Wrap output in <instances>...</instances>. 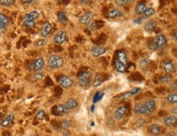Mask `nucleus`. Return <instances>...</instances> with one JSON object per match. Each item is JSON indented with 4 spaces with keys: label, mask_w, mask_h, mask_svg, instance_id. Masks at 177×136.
Segmentation results:
<instances>
[{
    "label": "nucleus",
    "mask_w": 177,
    "mask_h": 136,
    "mask_svg": "<svg viewBox=\"0 0 177 136\" xmlns=\"http://www.w3.org/2000/svg\"><path fill=\"white\" fill-rule=\"evenodd\" d=\"M65 64L64 58L59 55H51L47 60V65L51 69H60Z\"/></svg>",
    "instance_id": "obj_1"
},
{
    "label": "nucleus",
    "mask_w": 177,
    "mask_h": 136,
    "mask_svg": "<svg viewBox=\"0 0 177 136\" xmlns=\"http://www.w3.org/2000/svg\"><path fill=\"white\" fill-rule=\"evenodd\" d=\"M92 73L90 71H85L80 73L78 77V85L81 87H88L90 85V83L92 82Z\"/></svg>",
    "instance_id": "obj_2"
},
{
    "label": "nucleus",
    "mask_w": 177,
    "mask_h": 136,
    "mask_svg": "<svg viewBox=\"0 0 177 136\" xmlns=\"http://www.w3.org/2000/svg\"><path fill=\"white\" fill-rule=\"evenodd\" d=\"M161 68L162 70L166 73V74H172L175 72L176 70V68H175V64L173 63L172 61L168 60V59H166V60H163L162 62H161Z\"/></svg>",
    "instance_id": "obj_3"
},
{
    "label": "nucleus",
    "mask_w": 177,
    "mask_h": 136,
    "mask_svg": "<svg viewBox=\"0 0 177 136\" xmlns=\"http://www.w3.org/2000/svg\"><path fill=\"white\" fill-rule=\"evenodd\" d=\"M154 42L157 46V50H163L166 47L168 44V38L165 34H159L153 39Z\"/></svg>",
    "instance_id": "obj_4"
},
{
    "label": "nucleus",
    "mask_w": 177,
    "mask_h": 136,
    "mask_svg": "<svg viewBox=\"0 0 177 136\" xmlns=\"http://www.w3.org/2000/svg\"><path fill=\"white\" fill-rule=\"evenodd\" d=\"M145 108V116H150L153 114L156 108V101L153 99L147 100L145 103H143Z\"/></svg>",
    "instance_id": "obj_5"
},
{
    "label": "nucleus",
    "mask_w": 177,
    "mask_h": 136,
    "mask_svg": "<svg viewBox=\"0 0 177 136\" xmlns=\"http://www.w3.org/2000/svg\"><path fill=\"white\" fill-rule=\"evenodd\" d=\"M141 91V87H134L133 89L126 91V92H124L121 95H119L117 99L119 100H128L130 98H132L133 96L136 95L137 94Z\"/></svg>",
    "instance_id": "obj_6"
},
{
    "label": "nucleus",
    "mask_w": 177,
    "mask_h": 136,
    "mask_svg": "<svg viewBox=\"0 0 177 136\" xmlns=\"http://www.w3.org/2000/svg\"><path fill=\"white\" fill-rule=\"evenodd\" d=\"M58 83L61 87L65 88V89H70L73 86V80L70 76L63 75L58 79Z\"/></svg>",
    "instance_id": "obj_7"
},
{
    "label": "nucleus",
    "mask_w": 177,
    "mask_h": 136,
    "mask_svg": "<svg viewBox=\"0 0 177 136\" xmlns=\"http://www.w3.org/2000/svg\"><path fill=\"white\" fill-rule=\"evenodd\" d=\"M67 34L65 30H60L53 37V42L56 45H61L66 41Z\"/></svg>",
    "instance_id": "obj_8"
},
{
    "label": "nucleus",
    "mask_w": 177,
    "mask_h": 136,
    "mask_svg": "<svg viewBox=\"0 0 177 136\" xmlns=\"http://www.w3.org/2000/svg\"><path fill=\"white\" fill-rule=\"evenodd\" d=\"M95 14L92 12H86L78 18V23L82 24H90L92 20L94 19Z\"/></svg>",
    "instance_id": "obj_9"
},
{
    "label": "nucleus",
    "mask_w": 177,
    "mask_h": 136,
    "mask_svg": "<svg viewBox=\"0 0 177 136\" xmlns=\"http://www.w3.org/2000/svg\"><path fill=\"white\" fill-rule=\"evenodd\" d=\"M127 112H128V108H126V106H124V105L120 106L117 108L115 112H114V118L117 121H121V120L123 119Z\"/></svg>",
    "instance_id": "obj_10"
},
{
    "label": "nucleus",
    "mask_w": 177,
    "mask_h": 136,
    "mask_svg": "<svg viewBox=\"0 0 177 136\" xmlns=\"http://www.w3.org/2000/svg\"><path fill=\"white\" fill-rule=\"evenodd\" d=\"M149 133L153 136H159L163 133V127L158 124H151L148 127Z\"/></svg>",
    "instance_id": "obj_11"
},
{
    "label": "nucleus",
    "mask_w": 177,
    "mask_h": 136,
    "mask_svg": "<svg viewBox=\"0 0 177 136\" xmlns=\"http://www.w3.org/2000/svg\"><path fill=\"white\" fill-rule=\"evenodd\" d=\"M163 122L164 126L169 128H173L177 126V117L176 116L170 115L168 117H165L163 118Z\"/></svg>",
    "instance_id": "obj_12"
},
{
    "label": "nucleus",
    "mask_w": 177,
    "mask_h": 136,
    "mask_svg": "<svg viewBox=\"0 0 177 136\" xmlns=\"http://www.w3.org/2000/svg\"><path fill=\"white\" fill-rule=\"evenodd\" d=\"M51 24L49 23V22H45L41 27V29H40V35L42 36L43 39H45V38H47V37L50 35L51 32Z\"/></svg>",
    "instance_id": "obj_13"
},
{
    "label": "nucleus",
    "mask_w": 177,
    "mask_h": 136,
    "mask_svg": "<svg viewBox=\"0 0 177 136\" xmlns=\"http://www.w3.org/2000/svg\"><path fill=\"white\" fill-rule=\"evenodd\" d=\"M106 52V48L101 46H94L91 49V54L93 57H100Z\"/></svg>",
    "instance_id": "obj_14"
},
{
    "label": "nucleus",
    "mask_w": 177,
    "mask_h": 136,
    "mask_svg": "<svg viewBox=\"0 0 177 136\" xmlns=\"http://www.w3.org/2000/svg\"><path fill=\"white\" fill-rule=\"evenodd\" d=\"M44 64H45L44 59L43 57H39V58H37L34 61L33 65H32V68L35 72H39V71H41L43 69V68L44 67Z\"/></svg>",
    "instance_id": "obj_15"
},
{
    "label": "nucleus",
    "mask_w": 177,
    "mask_h": 136,
    "mask_svg": "<svg viewBox=\"0 0 177 136\" xmlns=\"http://www.w3.org/2000/svg\"><path fill=\"white\" fill-rule=\"evenodd\" d=\"M15 119V115L13 113H10V114L7 115L0 122V127L2 128L8 127L9 125L12 124V122L14 121Z\"/></svg>",
    "instance_id": "obj_16"
},
{
    "label": "nucleus",
    "mask_w": 177,
    "mask_h": 136,
    "mask_svg": "<svg viewBox=\"0 0 177 136\" xmlns=\"http://www.w3.org/2000/svg\"><path fill=\"white\" fill-rule=\"evenodd\" d=\"M55 111H56V112L58 115H66L68 114L69 112H70V110L66 107L65 104L56 105V107H55Z\"/></svg>",
    "instance_id": "obj_17"
},
{
    "label": "nucleus",
    "mask_w": 177,
    "mask_h": 136,
    "mask_svg": "<svg viewBox=\"0 0 177 136\" xmlns=\"http://www.w3.org/2000/svg\"><path fill=\"white\" fill-rule=\"evenodd\" d=\"M134 112L138 116H145V108L143 103H136L133 107Z\"/></svg>",
    "instance_id": "obj_18"
},
{
    "label": "nucleus",
    "mask_w": 177,
    "mask_h": 136,
    "mask_svg": "<svg viewBox=\"0 0 177 136\" xmlns=\"http://www.w3.org/2000/svg\"><path fill=\"white\" fill-rule=\"evenodd\" d=\"M157 26V22L154 20H149L145 24H144V29L147 32H152L155 29Z\"/></svg>",
    "instance_id": "obj_19"
},
{
    "label": "nucleus",
    "mask_w": 177,
    "mask_h": 136,
    "mask_svg": "<svg viewBox=\"0 0 177 136\" xmlns=\"http://www.w3.org/2000/svg\"><path fill=\"white\" fill-rule=\"evenodd\" d=\"M117 61H119L120 63L123 64L124 65H126L127 64V56L125 51H119L116 54Z\"/></svg>",
    "instance_id": "obj_20"
},
{
    "label": "nucleus",
    "mask_w": 177,
    "mask_h": 136,
    "mask_svg": "<svg viewBox=\"0 0 177 136\" xmlns=\"http://www.w3.org/2000/svg\"><path fill=\"white\" fill-rule=\"evenodd\" d=\"M146 8H147V5H146L145 2H140L135 7V12L137 15H143Z\"/></svg>",
    "instance_id": "obj_21"
},
{
    "label": "nucleus",
    "mask_w": 177,
    "mask_h": 136,
    "mask_svg": "<svg viewBox=\"0 0 177 136\" xmlns=\"http://www.w3.org/2000/svg\"><path fill=\"white\" fill-rule=\"evenodd\" d=\"M123 16V12H122L120 9H112L108 12V17L112 18V19H115V18H119Z\"/></svg>",
    "instance_id": "obj_22"
},
{
    "label": "nucleus",
    "mask_w": 177,
    "mask_h": 136,
    "mask_svg": "<svg viewBox=\"0 0 177 136\" xmlns=\"http://www.w3.org/2000/svg\"><path fill=\"white\" fill-rule=\"evenodd\" d=\"M9 24V19L6 15L0 13V30L6 29Z\"/></svg>",
    "instance_id": "obj_23"
},
{
    "label": "nucleus",
    "mask_w": 177,
    "mask_h": 136,
    "mask_svg": "<svg viewBox=\"0 0 177 136\" xmlns=\"http://www.w3.org/2000/svg\"><path fill=\"white\" fill-rule=\"evenodd\" d=\"M65 105H66V107L68 108L71 111V110L75 109L76 108L78 107V100H76L75 99L70 98V99H69V100L66 101V103L65 104Z\"/></svg>",
    "instance_id": "obj_24"
},
{
    "label": "nucleus",
    "mask_w": 177,
    "mask_h": 136,
    "mask_svg": "<svg viewBox=\"0 0 177 136\" xmlns=\"http://www.w3.org/2000/svg\"><path fill=\"white\" fill-rule=\"evenodd\" d=\"M39 16H40V14L38 11H32L24 16V20H30L35 21L36 20L39 19Z\"/></svg>",
    "instance_id": "obj_25"
},
{
    "label": "nucleus",
    "mask_w": 177,
    "mask_h": 136,
    "mask_svg": "<svg viewBox=\"0 0 177 136\" xmlns=\"http://www.w3.org/2000/svg\"><path fill=\"white\" fill-rule=\"evenodd\" d=\"M166 102L170 104V105H173V104H176L177 102V94L176 92H171L170 94H168L165 98Z\"/></svg>",
    "instance_id": "obj_26"
},
{
    "label": "nucleus",
    "mask_w": 177,
    "mask_h": 136,
    "mask_svg": "<svg viewBox=\"0 0 177 136\" xmlns=\"http://www.w3.org/2000/svg\"><path fill=\"white\" fill-rule=\"evenodd\" d=\"M57 20L60 23H66L68 21V14L65 11H61L57 13Z\"/></svg>",
    "instance_id": "obj_27"
},
{
    "label": "nucleus",
    "mask_w": 177,
    "mask_h": 136,
    "mask_svg": "<svg viewBox=\"0 0 177 136\" xmlns=\"http://www.w3.org/2000/svg\"><path fill=\"white\" fill-rule=\"evenodd\" d=\"M154 14H155V9L152 7H147L146 10L144 12L143 17L145 18V19H148V18H150L151 17H153Z\"/></svg>",
    "instance_id": "obj_28"
},
{
    "label": "nucleus",
    "mask_w": 177,
    "mask_h": 136,
    "mask_svg": "<svg viewBox=\"0 0 177 136\" xmlns=\"http://www.w3.org/2000/svg\"><path fill=\"white\" fill-rule=\"evenodd\" d=\"M102 83H103V79H102L101 74H99V73H98V74L96 75L94 80L92 82V86H93V87L97 88L101 85Z\"/></svg>",
    "instance_id": "obj_29"
},
{
    "label": "nucleus",
    "mask_w": 177,
    "mask_h": 136,
    "mask_svg": "<svg viewBox=\"0 0 177 136\" xmlns=\"http://www.w3.org/2000/svg\"><path fill=\"white\" fill-rule=\"evenodd\" d=\"M114 66H115V68L119 73H125L126 72V65H124L123 64L120 63L117 60L114 61Z\"/></svg>",
    "instance_id": "obj_30"
},
{
    "label": "nucleus",
    "mask_w": 177,
    "mask_h": 136,
    "mask_svg": "<svg viewBox=\"0 0 177 136\" xmlns=\"http://www.w3.org/2000/svg\"><path fill=\"white\" fill-rule=\"evenodd\" d=\"M172 80V77L169 74H164V75H162L159 78L158 81H159V83H162V84H168V83H170Z\"/></svg>",
    "instance_id": "obj_31"
},
{
    "label": "nucleus",
    "mask_w": 177,
    "mask_h": 136,
    "mask_svg": "<svg viewBox=\"0 0 177 136\" xmlns=\"http://www.w3.org/2000/svg\"><path fill=\"white\" fill-rule=\"evenodd\" d=\"M44 77H45V73L43 72V71H39V72H35V73L33 74V80L34 82H39L41 81L42 79H43Z\"/></svg>",
    "instance_id": "obj_32"
},
{
    "label": "nucleus",
    "mask_w": 177,
    "mask_h": 136,
    "mask_svg": "<svg viewBox=\"0 0 177 136\" xmlns=\"http://www.w3.org/2000/svg\"><path fill=\"white\" fill-rule=\"evenodd\" d=\"M71 126H72V122H71V120H70V119L64 120L63 122L61 123V129L65 130H68Z\"/></svg>",
    "instance_id": "obj_33"
},
{
    "label": "nucleus",
    "mask_w": 177,
    "mask_h": 136,
    "mask_svg": "<svg viewBox=\"0 0 177 136\" xmlns=\"http://www.w3.org/2000/svg\"><path fill=\"white\" fill-rule=\"evenodd\" d=\"M35 117L37 120H39V121L43 120L46 117V112L44 110H39L35 115Z\"/></svg>",
    "instance_id": "obj_34"
},
{
    "label": "nucleus",
    "mask_w": 177,
    "mask_h": 136,
    "mask_svg": "<svg viewBox=\"0 0 177 136\" xmlns=\"http://www.w3.org/2000/svg\"><path fill=\"white\" fill-rule=\"evenodd\" d=\"M23 25L27 28H32L35 25V21L34 20H24L23 21Z\"/></svg>",
    "instance_id": "obj_35"
},
{
    "label": "nucleus",
    "mask_w": 177,
    "mask_h": 136,
    "mask_svg": "<svg viewBox=\"0 0 177 136\" xmlns=\"http://www.w3.org/2000/svg\"><path fill=\"white\" fill-rule=\"evenodd\" d=\"M104 96V93L100 92V91H98L95 94L94 97H93V102L96 103L98 102L99 100H100Z\"/></svg>",
    "instance_id": "obj_36"
},
{
    "label": "nucleus",
    "mask_w": 177,
    "mask_h": 136,
    "mask_svg": "<svg viewBox=\"0 0 177 136\" xmlns=\"http://www.w3.org/2000/svg\"><path fill=\"white\" fill-rule=\"evenodd\" d=\"M147 46H148L149 49L151 50V51H157V46H156V44L154 42V40L153 39H151L147 43Z\"/></svg>",
    "instance_id": "obj_37"
},
{
    "label": "nucleus",
    "mask_w": 177,
    "mask_h": 136,
    "mask_svg": "<svg viewBox=\"0 0 177 136\" xmlns=\"http://www.w3.org/2000/svg\"><path fill=\"white\" fill-rule=\"evenodd\" d=\"M14 2V0H1L0 1V5L4 6V7H9V6L13 4Z\"/></svg>",
    "instance_id": "obj_38"
},
{
    "label": "nucleus",
    "mask_w": 177,
    "mask_h": 136,
    "mask_svg": "<svg viewBox=\"0 0 177 136\" xmlns=\"http://www.w3.org/2000/svg\"><path fill=\"white\" fill-rule=\"evenodd\" d=\"M149 64V60H147V59H142L141 62H140V65H141V68L145 69V68H147Z\"/></svg>",
    "instance_id": "obj_39"
},
{
    "label": "nucleus",
    "mask_w": 177,
    "mask_h": 136,
    "mask_svg": "<svg viewBox=\"0 0 177 136\" xmlns=\"http://www.w3.org/2000/svg\"><path fill=\"white\" fill-rule=\"evenodd\" d=\"M45 44H46V40L44 39H38V40H36L35 42H34V45L36 46H44Z\"/></svg>",
    "instance_id": "obj_40"
},
{
    "label": "nucleus",
    "mask_w": 177,
    "mask_h": 136,
    "mask_svg": "<svg viewBox=\"0 0 177 136\" xmlns=\"http://www.w3.org/2000/svg\"><path fill=\"white\" fill-rule=\"evenodd\" d=\"M128 2V0H117V1H115V3L119 7H123L126 4H127Z\"/></svg>",
    "instance_id": "obj_41"
},
{
    "label": "nucleus",
    "mask_w": 177,
    "mask_h": 136,
    "mask_svg": "<svg viewBox=\"0 0 177 136\" xmlns=\"http://www.w3.org/2000/svg\"><path fill=\"white\" fill-rule=\"evenodd\" d=\"M145 123V121L144 118H139L136 122V127H142Z\"/></svg>",
    "instance_id": "obj_42"
},
{
    "label": "nucleus",
    "mask_w": 177,
    "mask_h": 136,
    "mask_svg": "<svg viewBox=\"0 0 177 136\" xmlns=\"http://www.w3.org/2000/svg\"><path fill=\"white\" fill-rule=\"evenodd\" d=\"M98 29L97 27V22H91L89 24V29L91 31H95L96 29Z\"/></svg>",
    "instance_id": "obj_43"
},
{
    "label": "nucleus",
    "mask_w": 177,
    "mask_h": 136,
    "mask_svg": "<svg viewBox=\"0 0 177 136\" xmlns=\"http://www.w3.org/2000/svg\"><path fill=\"white\" fill-rule=\"evenodd\" d=\"M170 90L172 91V92H175L177 90V83L176 82H174L173 83H171V85L170 86Z\"/></svg>",
    "instance_id": "obj_44"
},
{
    "label": "nucleus",
    "mask_w": 177,
    "mask_h": 136,
    "mask_svg": "<svg viewBox=\"0 0 177 136\" xmlns=\"http://www.w3.org/2000/svg\"><path fill=\"white\" fill-rule=\"evenodd\" d=\"M170 113L171 115H173V116H176L177 108L176 107H174V108H171V109L170 110Z\"/></svg>",
    "instance_id": "obj_45"
},
{
    "label": "nucleus",
    "mask_w": 177,
    "mask_h": 136,
    "mask_svg": "<svg viewBox=\"0 0 177 136\" xmlns=\"http://www.w3.org/2000/svg\"><path fill=\"white\" fill-rule=\"evenodd\" d=\"M176 134H175V131H173V130H171V131L168 132L166 134V136H175Z\"/></svg>",
    "instance_id": "obj_46"
},
{
    "label": "nucleus",
    "mask_w": 177,
    "mask_h": 136,
    "mask_svg": "<svg viewBox=\"0 0 177 136\" xmlns=\"http://www.w3.org/2000/svg\"><path fill=\"white\" fill-rule=\"evenodd\" d=\"M142 18L141 17H137L136 19H135V20H134V22L136 23V24H141V21H142Z\"/></svg>",
    "instance_id": "obj_47"
},
{
    "label": "nucleus",
    "mask_w": 177,
    "mask_h": 136,
    "mask_svg": "<svg viewBox=\"0 0 177 136\" xmlns=\"http://www.w3.org/2000/svg\"><path fill=\"white\" fill-rule=\"evenodd\" d=\"M22 2L24 3V4H30L32 2H35V1H22Z\"/></svg>",
    "instance_id": "obj_48"
},
{
    "label": "nucleus",
    "mask_w": 177,
    "mask_h": 136,
    "mask_svg": "<svg viewBox=\"0 0 177 136\" xmlns=\"http://www.w3.org/2000/svg\"><path fill=\"white\" fill-rule=\"evenodd\" d=\"M176 30H175V31H174V35H172V37H174V40H175V41H176L177 40V37H176Z\"/></svg>",
    "instance_id": "obj_49"
},
{
    "label": "nucleus",
    "mask_w": 177,
    "mask_h": 136,
    "mask_svg": "<svg viewBox=\"0 0 177 136\" xmlns=\"http://www.w3.org/2000/svg\"><path fill=\"white\" fill-rule=\"evenodd\" d=\"M81 2L83 3V4H89L91 2H90V1H81Z\"/></svg>",
    "instance_id": "obj_50"
},
{
    "label": "nucleus",
    "mask_w": 177,
    "mask_h": 136,
    "mask_svg": "<svg viewBox=\"0 0 177 136\" xmlns=\"http://www.w3.org/2000/svg\"><path fill=\"white\" fill-rule=\"evenodd\" d=\"M93 110H94V105H92V111L93 112Z\"/></svg>",
    "instance_id": "obj_51"
}]
</instances>
